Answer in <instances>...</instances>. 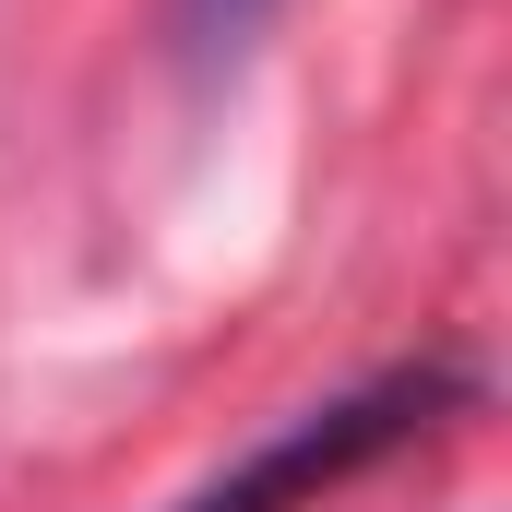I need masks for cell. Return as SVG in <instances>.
Segmentation results:
<instances>
[{"instance_id": "cell-1", "label": "cell", "mask_w": 512, "mask_h": 512, "mask_svg": "<svg viewBox=\"0 0 512 512\" xmlns=\"http://www.w3.org/2000/svg\"><path fill=\"white\" fill-rule=\"evenodd\" d=\"M465 393V370H382L370 393H334V405H310V417H286L274 441H262L251 465H227V477H203L179 512H286V501H322L334 477H358V465H382L405 429H429L441 405Z\"/></svg>"}, {"instance_id": "cell-2", "label": "cell", "mask_w": 512, "mask_h": 512, "mask_svg": "<svg viewBox=\"0 0 512 512\" xmlns=\"http://www.w3.org/2000/svg\"><path fill=\"white\" fill-rule=\"evenodd\" d=\"M262 24H274V0H179V60L215 84V72H239V60H251Z\"/></svg>"}]
</instances>
